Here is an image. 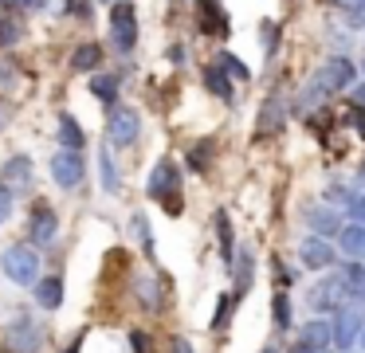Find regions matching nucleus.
I'll return each mask as SVG.
<instances>
[{"mask_svg": "<svg viewBox=\"0 0 365 353\" xmlns=\"http://www.w3.org/2000/svg\"><path fill=\"white\" fill-rule=\"evenodd\" d=\"M341 86H354V63L341 59V55H334V59L326 63V67L307 83V91L299 94V106H302V110L318 106V102L330 98V94H334V91H341Z\"/></svg>", "mask_w": 365, "mask_h": 353, "instance_id": "obj_1", "label": "nucleus"}, {"mask_svg": "<svg viewBox=\"0 0 365 353\" xmlns=\"http://www.w3.org/2000/svg\"><path fill=\"white\" fill-rule=\"evenodd\" d=\"M145 193H150L158 204H165L169 216H177V212H181V169L173 165V157H161V161L150 169Z\"/></svg>", "mask_w": 365, "mask_h": 353, "instance_id": "obj_2", "label": "nucleus"}, {"mask_svg": "<svg viewBox=\"0 0 365 353\" xmlns=\"http://www.w3.org/2000/svg\"><path fill=\"white\" fill-rule=\"evenodd\" d=\"M0 267H4V275H9L16 287H36V279H40V255H36V247H28V243H12V247L0 255Z\"/></svg>", "mask_w": 365, "mask_h": 353, "instance_id": "obj_3", "label": "nucleus"}, {"mask_svg": "<svg viewBox=\"0 0 365 353\" xmlns=\"http://www.w3.org/2000/svg\"><path fill=\"white\" fill-rule=\"evenodd\" d=\"M110 44L118 47L122 55L134 51V44H138V12H134L130 0H118V4L110 8Z\"/></svg>", "mask_w": 365, "mask_h": 353, "instance_id": "obj_4", "label": "nucleus"}, {"mask_svg": "<svg viewBox=\"0 0 365 353\" xmlns=\"http://www.w3.org/2000/svg\"><path fill=\"white\" fill-rule=\"evenodd\" d=\"M51 180L59 188H79L87 180V165H83V153L79 149H59L51 157Z\"/></svg>", "mask_w": 365, "mask_h": 353, "instance_id": "obj_5", "label": "nucleus"}, {"mask_svg": "<svg viewBox=\"0 0 365 353\" xmlns=\"http://www.w3.org/2000/svg\"><path fill=\"white\" fill-rule=\"evenodd\" d=\"M341 302H349L341 271H338V275H326L322 282H314V287L307 290V306H310V310H318V314L330 310V306H341Z\"/></svg>", "mask_w": 365, "mask_h": 353, "instance_id": "obj_6", "label": "nucleus"}, {"mask_svg": "<svg viewBox=\"0 0 365 353\" xmlns=\"http://www.w3.org/2000/svg\"><path fill=\"white\" fill-rule=\"evenodd\" d=\"M361 329H365V318H361V306H354V302H341L338 306V318H334V345L338 349H349V345L361 337Z\"/></svg>", "mask_w": 365, "mask_h": 353, "instance_id": "obj_7", "label": "nucleus"}, {"mask_svg": "<svg viewBox=\"0 0 365 353\" xmlns=\"http://www.w3.org/2000/svg\"><path fill=\"white\" fill-rule=\"evenodd\" d=\"M56 232H59V216L51 204H36L32 216H28V240L36 243V247H48V243H56Z\"/></svg>", "mask_w": 365, "mask_h": 353, "instance_id": "obj_8", "label": "nucleus"}, {"mask_svg": "<svg viewBox=\"0 0 365 353\" xmlns=\"http://www.w3.org/2000/svg\"><path fill=\"white\" fill-rule=\"evenodd\" d=\"M32 180H36V165H32V157L16 153V157H9V161L0 165V185L12 188V193H24V188H32Z\"/></svg>", "mask_w": 365, "mask_h": 353, "instance_id": "obj_9", "label": "nucleus"}, {"mask_svg": "<svg viewBox=\"0 0 365 353\" xmlns=\"http://www.w3.org/2000/svg\"><path fill=\"white\" fill-rule=\"evenodd\" d=\"M40 345H43V329L32 322V314H20V318L9 326V349H16V353H36Z\"/></svg>", "mask_w": 365, "mask_h": 353, "instance_id": "obj_10", "label": "nucleus"}, {"mask_svg": "<svg viewBox=\"0 0 365 353\" xmlns=\"http://www.w3.org/2000/svg\"><path fill=\"white\" fill-rule=\"evenodd\" d=\"M138 133H142V118H138V110H114L110 122H106V138H110V145H134Z\"/></svg>", "mask_w": 365, "mask_h": 353, "instance_id": "obj_11", "label": "nucleus"}, {"mask_svg": "<svg viewBox=\"0 0 365 353\" xmlns=\"http://www.w3.org/2000/svg\"><path fill=\"white\" fill-rule=\"evenodd\" d=\"M299 259L302 267H310V271H322V267H334V247L326 235H307V240L299 243Z\"/></svg>", "mask_w": 365, "mask_h": 353, "instance_id": "obj_12", "label": "nucleus"}, {"mask_svg": "<svg viewBox=\"0 0 365 353\" xmlns=\"http://www.w3.org/2000/svg\"><path fill=\"white\" fill-rule=\"evenodd\" d=\"M330 326L326 322H307V326H299V337L291 342V353H322L326 345H330Z\"/></svg>", "mask_w": 365, "mask_h": 353, "instance_id": "obj_13", "label": "nucleus"}, {"mask_svg": "<svg viewBox=\"0 0 365 353\" xmlns=\"http://www.w3.org/2000/svg\"><path fill=\"white\" fill-rule=\"evenodd\" d=\"M197 20L205 36H228V12L220 8V0H197Z\"/></svg>", "mask_w": 365, "mask_h": 353, "instance_id": "obj_14", "label": "nucleus"}, {"mask_svg": "<svg viewBox=\"0 0 365 353\" xmlns=\"http://www.w3.org/2000/svg\"><path fill=\"white\" fill-rule=\"evenodd\" d=\"M232 279H236V298H244L247 287H252V279H255V255H252L247 243H240L236 255H232Z\"/></svg>", "mask_w": 365, "mask_h": 353, "instance_id": "obj_15", "label": "nucleus"}, {"mask_svg": "<svg viewBox=\"0 0 365 353\" xmlns=\"http://www.w3.org/2000/svg\"><path fill=\"white\" fill-rule=\"evenodd\" d=\"M36 302L43 306V310H59L63 306V279L59 275H43V279H36Z\"/></svg>", "mask_w": 365, "mask_h": 353, "instance_id": "obj_16", "label": "nucleus"}, {"mask_svg": "<svg viewBox=\"0 0 365 353\" xmlns=\"http://www.w3.org/2000/svg\"><path fill=\"white\" fill-rule=\"evenodd\" d=\"M307 224L314 227L318 235H326V240H330V235H338L341 232V216L334 208H322V204H318V208H310L307 212Z\"/></svg>", "mask_w": 365, "mask_h": 353, "instance_id": "obj_17", "label": "nucleus"}, {"mask_svg": "<svg viewBox=\"0 0 365 353\" xmlns=\"http://www.w3.org/2000/svg\"><path fill=\"white\" fill-rule=\"evenodd\" d=\"M338 243H341V251H346L349 259H365V224H349V227H341L338 232Z\"/></svg>", "mask_w": 365, "mask_h": 353, "instance_id": "obj_18", "label": "nucleus"}, {"mask_svg": "<svg viewBox=\"0 0 365 353\" xmlns=\"http://www.w3.org/2000/svg\"><path fill=\"white\" fill-rule=\"evenodd\" d=\"M205 86H208V91H212L220 102H232V75L220 67V63L205 67Z\"/></svg>", "mask_w": 365, "mask_h": 353, "instance_id": "obj_19", "label": "nucleus"}, {"mask_svg": "<svg viewBox=\"0 0 365 353\" xmlns=\"http://www.w3.org/2000/svg\"><path fill=\"white\" fill-rule=\"evenodd\" d=\"M59 145L63 149H83L87 145V133L75 122V114H59Z\"/></svg>", "mask_w": 365, "mask_h": 353, "instance_id": "obj_20", "label": "nucleus"}, {"mask_svg": "<svg viewBox=\"0 0 365 353\" xmlns=\"http://www.w3.org/2000/svg\"><path fill=\"white\" fill-rule=\"evenodd\" d=\"M98 63H103V47L98 44H79L71 55V67L75 71H98Z\"/></svg>", "mask_w": 365, "mask_h": 353, "instance_id": "obj_21", "label": "nucleus"}, {"mask_svg": "<svg viewBox=\"0 0 365 353\" xmlns=\"http://www.w3.org/2000/svg\"><path fill=\"white\" fill-rule=\"evenodd\" d=\"M341 279H346V298H349V302H365V267L361 263L346 267Z\"/></svg>", "mask_w": 365, "mask_h": 353, "instance_id": "obj_22", "label": "nucleus"}, {"mask_svg": "<svg viewBox=\"0 0 365 353\" xmlns=\"http://www.w3.org/2000/svg\"><path fill=\"white\" fill-rule=\"evenodd\" d=\"M134 290H138L145 310H161V290H158V279H153V275H138Z\"/></svg>", "mask_w": 365, "mask_h": 353, "instance_id": "obj_23", "label": "nucleus"}, {"mask_svg": "<svg viewBox=\"0 0 365 353\" xmlns=\"http://www.w3.org/2000/svg\"><path fill=\"white\" fill-rule=\"evenodd\" d=\"M91 94H95L98 102H106V106H114V102H118V78L114 75H95L91 78Z\"/></svg>", "mask_w": 365, "mask_h": 353, "instance_id": "obj_24", "label": "nucleus"}, {"mask_svg": "<svg viewBox=\"0 0 365 353\" xmlns=\"http://www.w3.org/2000/svg\"><path fill=\"white\" fill-rule=\"evenodd\" d=\"M279 126H283V102H279V98L263 102V110H259V133H275Z\"/></svg>", "mask_w": 365, "mask_h": 353, "instance_id": "obj_25", "label": "nucleus"}, {"mask_svg": "<svg viewBox=\"0 0 365 353\" xmlns=\"http://www.w3.org/2000/svg\"><path fill=\"white\" fill-rule=\"evenodd\" d=\"M98 169H103V188H106V193H118L122 180H118V165H114L110 149H103V153H98Z\"/></svg>", "mask_w": 365, "mask_h": 353, "instance_id": "obj_26", "label": "nucleus"}, {"mask_svg": "<svg viewBox=\"0 0 365 353\" xmlns=\"http://www.w3.org/2000/svg\"><path fill=\"white\" fill-rule=\"evenodd\" d=\"M216 232H220V251L224 259L232 263V255H236V240H232V224H228V212H216Z\"/></svg>", "mask_w": 365, "mask_h": 353, "instance_id": "obj_27", "label": "nucleus"}, {"mask_svg": "<svg viewBox=\"0 0 365 353\" xmlns=\"http://www.w3.org/2000/svg\"><path fill=\"white\" fill-rule=\"evenodd\" d=\"M208 161H212V141H197V145L189 149V165H192L197 173H205Z\"/></svg>", "mask_w": 365, "mask_h": 353, "instance_id": "obj_28", "label": "nucleus"}, {"mask_svg": "<svg viewBox=\"0 0 365 353\" xmlns=\"http://www.w3.org/2000/svg\"><path fill=\"white\" fill-rule=\"evenodd\" d=\"M20 36H24V28H20L16 20H9V16H0V47L20 44Z\"/></svg>", "mask_w": 365, "mask_h": 353, "instance_id": "obj_29", "label": "nucleus"}, {"mask_svg": "<svg viewBox=\"0 0 365 353\" xmlns=\"http://www.w3.org/2000/svg\"><path fill=\"white\" fill-rule=\"evenodd\" d=\"M216 63H220V67L228 71L232 78H240V83H244V78H247V67H244V63H240V59H236V55H232V51H220V59H216Z\"/></svg>", "mask_w": 365, "mask_h": 353, "instance_id": "obj_30", "label": "nucleus"}, {"mask_svg": "<svg viewBox=\"0 0 365 353\" xmlns=\"http://www.w3.org/2000/svg\"><path fill=\"white\" fill-rule=\"evenodd\" d=\"M271 306H275V326L287 329V326H291V298H287V295H275V302H271Z\"/></svg>", "mask_w": 365, "mask_h": 353, "instance_id": "obj_31", "label": "nucleus"}, {"mask_svg": "<svg viewBox=\"0 0 365 353\" xmlns=\"http://www.w3.org/2000/svg\"><path fill=\"white\" fill-rule=\"evenodd\" d=\"M91 8H95L91 0H63V12H67V16H75V20H87Z\"/></svg>", "mask_w": 365, "mask_h": 353, "instance_id": "obj_32", "label": "nucleus"}, {"mask_svg": "<svg viewBox=\"0 0 365 353\" xmlns=\"http://www.w3.org/2000/svg\"><path fill=\"white\" fill-rule=\"evenodd\" d=\"M134 232H138V240H142L145 255H153V235H150V224H145V216H134Z\"/></svg>", "mask_w": 365, "mask_h": 353, "instance_id": "obj_33", "label": "nucleus"}, {"mask_svg": "<svg viewBox=\"0 0 365 353\" xmlns=\"http://www.w3.org/2000/svg\"><path fill=\"white\" fill-rule=\"evenodd\" d=\"M216 306H220V310H216V318H212V329H224V322H228V314H232V295H224Z\"/></svg>", "mask_w": 365, "mask_h": 353, "instance_id": "obj_34", "label": "nucleus"}, {"mask_svg": "<svg viewBox=\"0 0 365 353\" xmlns=\"http://www.w3.org/2000/svg\"><path fill=\"white\" fill-rule=\"evenodd\" d=\"M9 216H12V188L0 185V224H9Z\"/></svg>", "mask_w": 365, "mask_h": 353, "instance_id": "obj_35", "label": "nucleus"}, {"mask_svg": "<svg viewBox=\"0 0 365 353\" xmlns=\"http://www.w3.org/2000/svg\"><path fill=\"white\" fill-rule=\"evenodd\" d=\"M259 36H263V47H267V55H271V51H275V39H279V28L267 20V24H263V31H259Z\"/></svg>", "mask_w": 365, "mask_h": 353, "instance_id": "obj_36", "label": "nucleus"}, {"mask_svg": "<svg viewBox=\"0 0 365 353\" xmlns=\"http://www.w3.org/2000/svg\"><path fill=\"white\" fill-rule=\"evenodd\" d=\"M130 345H134V353H150V334H145V329H134V334H130Z\"/></svg>", "mask_w": 365, "mask_h": 353, "instance_id": "obj_37", "label": "nucleus"}, {"mask_svg": "<svg viewBox=\"0 0 365 353\" xmlns=\"http://www.w3.org/2000/svg\"><path fill=\"white\" fill-rule=\"evenodd\" d=\"M12 78H16V67L9 63V55H0V86H9Z\"/></svg>", "mask_w": 365, "mask_h": 353, "instance_id": "obj_38", "label": "nucleus"}, {"mask_svg": "<svg viewBox=\"0 0 365 353\" xmlns=\"http://www.w3.org/2000/svg\"><path fill=\"white\" fill-rule=\"evenodd\" d=\"M349 216H354L357 224H365V193H361V196H354V200H349Z\"/></svg>", "mask_w": 365, "mask_h": 353, "instance_id": "obj_39", "label": "nucleus"}, {"mask_svg": "<svg viewBox=\"0 0 365 353\" xmlns=\"http://www.w3.org/2000/svg\"><path fill=\"white\" fill-rule=\"evenodd\" d=\"M4 8H43L48 0H0Z\"/></svg>", "mask_w": 365, "mask_h": 353, "instance_id": "obj_40", "label": "nucleus"}, {"mask_svg": "<svg viewBox=\"0 0 365 353\" xmlns=\"http://www.w3.org/2000/svg\"><path fill=\"white\" fill-rule=\"evenodd\" d=\"M349 118H354V130L365 138V110H361V106H354V110H349Z\"/></svg>", "mask_w": 365, "mask_h": 353, "instance_id": "obj_41", "label": "nucleus"}, {"mask_svg": "<svg viewBox=\"0 0 365 353\" xmlns=\"http://www.w3.org/2000/svg\"><path fill=\"white\" fill-rule=\"evenodd\" d=\"M169 353H192L189 337H173V342H169Z\"/></svg>", "mask_w": 365, "mask_h": 353, "instance_id": "obj_42", "label": "nucleus"}, {"mask_svg": "<svg viewBox=\"0 0 365 353\" xmlns=\"http://www.w3.org/2000/svg\"><path fill=\"white\" fill-rule=\"evenodd\" d=\"M349 102H354V106H361V110H365V86H354V91H349Z\"/></svg>", "mask_w": 365, "mask_h": 353, "instance_id": "obj_43", "label": "nucleus"}, {"mask_svg": "<svg viewBox=\"0 0 365 353\" xmlns=\"http://www.w3.org/2000/svg\"><path fill=\"white\" fill-rule=\"evenodd\" d=\"M349 8H354V12H365V0H346Z\"/></svg>", "mask_w": 365, "mask_h": 353, "instance_id": "obj_44", "label": "nucleus"}, {"mask_svg": "<svg viewBox=\"0 0 365 353\" xmlns=\"http://www.w3.org/2000/svg\"><path fill=\"white\" fill-rule=\"evenodd\" d=\"M79 349H83V337H75V342L67 345V353H79Z\"/></svg>", "mask_w": 365, "mask_h": 353, "instance_id": "obj_45", "label": "nucleus"}, {"mask_svg": "<svg viewBox=\"0 0 365 353\" xmlns=\"http://www.w3.org/2000/svg\"><path fill=\"white\" fill-rule=\"evenodd\" d=\"M9 126V106H0V130Z\"/></svg>", "mask_w": 365, "mask_h": 353, "instance_id": "obj_46", "label": "nucleus"}, {"mask_svg": "<svg viewBox=\"0 0 365 353\" xmlns=\"http://www.w3.org/2000/svg\"><path fill=\"white\" fill-rule=\"evenodd\" d=\"M259 353H279V349H275V345H267V349H259Z\"/></svg>", "mask_w": 365, "mask_h": 353, "instance_id": "obj_47", "label": "nucleus"}, {"mask_svg": "<svg viewBox=\"0 0 365 353\" xmlns=\"http://www.w3.org/2000/svg\"><path fill=\"white\" fill-rule=\"evenodd\" d=\"M357 177H361V180H365V161H361V173H357Z\"/></svg>", "mask_w": 365, "mask_h": 353, "instance_id": "obj_48", "label": "nucleus"}, {"mask_svg": "<svg viewBox=\"0 0 365 353\" xmlns=\"http://www.w3.org/2000/svg\"><path fill=\"white\" fill-rule=\"evenodd\" d=\"M357 342H361V345H365V329H361V337H357Z\"/></svg>", "mask_w": 365, "mask_h": 353, "instance_id": "obj_49", "label": "nucleus"}, {"mask_svg": "<svg viewBox=\"0 0 365 353\" xmlns=\"http://www.w3.org/2000/svg\"><path fill=\"white\" fill-rule=\"evenodd\" d=\"M361 67H365V63H361Z\"/></svg>", "mask_w": 365, "mask_h": 353, "instance_id": "obj_50", "label": "nucleus"}, {"mask_svg": "<svg viewBox=\"0 0 365 353\" xmlns=\"http://www.w3.org/2000/svg\"><path fill=\"white\" fill-rule=\"evenodd\" d=\"M322 353H326V349H322Z\"/></svg>", "mask_w": 365, "mask_h": 353, "instance_id": "obj_51", "label": "nucleus"}]
</instances>
